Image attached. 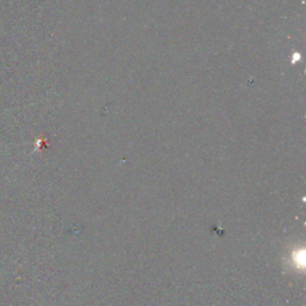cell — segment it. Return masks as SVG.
<instances>
[{
    "label": "cell",
    "mask_w": 306,
    "mask_h": 306,
    "mask_svg": "<svg viewBox=\"0 0 306 306\" xmlns=\"http://www.w3.org/2000/svg\"><path fill=\"white\" fill-rule=\"evenodd\" d=\"M293 259L294 263L297 266H300V268H304V251L298 252L295 251L293 254Z\"/></svg>",
    "instance_id": "obj_1"
}]
</instances>
